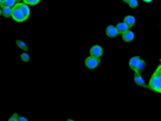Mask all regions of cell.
Segmentation results:
<instances>
[{
	"label": "cell",
	"mask_w": 161,
	"mask_h": 121,
	"mask_svg": "<svg viewBox=\"0 0 161 121\" xmlns=\"http://www.w3.org/2000/svg\"><path fill=\"white\" fill-rule=\"evenodd\" d=\"M21 1H23V0H17V2H21Z\"/></svg>",
	"instance_id": "obj_24"
},
{
	"label": "cell",
	"mask_w": 161,
	"mask_h": 121,
	"mask_svg": "<svg viewBox=\"0 0 161 121\" xmlns=\"http://www.w3.org/2000/svg\"><path fill=\"white\" fill-rule=\"evenodd\" d=\"M147 88L161 94V64L158 66L154 72V74L151 75L150 79H149V84L147 85Z\"/></svg>",
	"instance_id": "obj_1"
},
{
	"label": "cell",
	"mask_w": 161,
	"mask_h": 121,
	"mask_svg": "<svg viewBox=\"0 0 161 121\" xmlns=\"http://www.w3.org/2000/svg\"><path fill=\"white\" fill-rule=\"evenodd\" d=\"M123 1H124L125 4H128V2H129V1H130V0H123Z\"/></svg>",
	"instance_id": "obj_21"
},
{
	"label": "cell",
	"mask_w": 161,
	"mask_h": 121,
	"mask_svg": "<svg viewBox=\"0 0 161 121\" xmlns=\"http://www.w3.org/2000/svg\"><path fill=\"white\" fill-rule=\"evenodd\" d=\"M28 119H27L26 117H18V121H27Z\"/></svg>",
	"instance_id": "obj_20"
},
{
	"label": "cell",
	"mask_w": 161,
	"mask_h": 121,
	"mask_svg": "<svg viewBox=\"0 0 161 121\" xmlns=\"http://www.w3.org/2000/svg\"><path fill=\"white\" fill-rule=\"evenodd\" d=\"M147 66V63L145 59H140V61L138 62V65H137V67H136L135 70V73H138V74H141V72H143V70H145V67Z\"/></svg>",
	"instance_id": "obj_12"
},
{
	"label": "cell",
	"mask_w": 161,
	"mask_h": 121,
	"mask_svg": "<svg viewBox=\"0 0 161 121\" xmlns=\"http://www.w3.org/2000/svg\"><path fill=\"white\" fill-rule=\"evenodd\" d=\"M41 0H23V2L27 4H29V6H35L40 2Z\"/></svg>",
	"instance_id": "obj_16"
},
{
	"label": "cell",
	"mask_w": 161,
	"mask_h": 121,
	"mask_svg": "<svg viewBox=\"0 0 161 121\" xmlns=\"http://www.w3.org/2000/svg\"><path fill=\"white\" fill-rule=\"evenodd\" d=\"M20 57H21L22 62L28 63L30 61V56H29V54H28V53H22V54L20 55Z\"/></svg>",
	"instance_id": "obj_18"
},
{
	"label": "cell",
	"mask_w": 161,
	"mask_h": 121,
	"mask_svg": "<svg viewBox=\"0 0 161 121\" xmlns=\"http://www.w3.org/2000/svg\"><path fill=\"white\" fill-rule=\"evenodd\" d=\"M106 35L108 37H116L119 34L117 31V29H116V26H113V24H109V26L106 28Z\"/></svg>",
	"instance_id": "obj_5"
},
{
	"label": "cell",
	"mask_w": 161,
	"mask_h": 121,
	"mask_svg": "<svg viewBox=\"0 0 161 121\" xmlns=\"http://www.w3.org/2000/svg\"><path fill=\"white\" fill-rule=\"evenodd\" d=\"M16 4H17V0H4V2H2V6L12 8Z\"/></svg>",
	"instance_id": "obj_15"
},
{
	"label": "cell",
	"mask_w": 161,
	"mask_h": 121,
	"mask_svg": "<svg viewBox=\"0 0 161 121\" xmlns=\"http://www.w3.org/2000/svg\"><path fill=\"white\" fill-rule=\"evenodd\" d=\"M0 6H2V0H0Z\"/></svg>",
	"instance_id": "obj_23"
},
{
	"label": "cell",
	"mask_w": 161,
	"mask_h": 121,
	"mask_svg": "<svg viewBox=\"0 0 161 121\" xmlns=\"http://www.w3.org/2000/svg\"><path fill=\"white\" fill-rule=\"evenodd\" d=\"M20 10L22 11V13L24 15L27 19L30 17V8H29V4H24V2H21L20 4Z\"/></svg>",
	"instance_id": "obj_9"
},
{
	"label": "cell",
	"mask_w": 161,
	"mask_h": 121,
	"mask_svg": "<svg viewBox=\"0 0 161 121\" xmlns=\"http://www.w3.org/2000/svg\"><path fill=\"white\" fill-rule=\"evenodd\" d=\"M84 63H85V66L87 67L88 70H94V68H96V67L99 65V63H100V57H95V56L89 55L88 57L85 59Z\"/></svg>",
	"instance_id": "obj_3"
},
{
	"label": "cell",
	"mask_w": 161,
	"mask_h": 121,
	"mask_svg": "<svg viewBox=\"0 0 161 121\" xmlns=\"http://www.w3.org/2000/svg\"><path fill=\"white\" fill-rule=\"evenodd\" d=\"M138 0H130V1H129L128 2V6L130 8H131V9H135V8H137L138 7Z\"/></svg>",
	"instance_id": "obj_17"
},
{
	"label": "cell",
	"mask_w": 161,
	"mask_h": 121,
	"mask_svg": "<svg viewBox=\"0 0 161 121\" xmlns=\"http://www.w3.org/2000/svg\"><path fill=\"white\" fill-rule=\"evenodd\" d=\"M89 55L95 57H100L103 55V48L100 45H93L89 50Z\"/></svg>",
	"instance_id": "obj_4"
},
{
	"label": "cell",
	"mask_w": 161,
	"mask_h": 121,
	"mask_svg": "<svg viewBox=\"0 0 161 121\" xmlns=\"http://www.w3.org/2000/svg\"><path fill=\"white\" fill-rule=\"evenodd\" d=\"M139 61H140L139 56H134V57H131V59H129V67H130V70H135Z\"/></svg>",
	"instance_id": "obj_11"
},
{
	"label": "cell",
	"mask_w": 161,
	"mask_h": 121,
	"mask_svg": "<svg viewBox=\"0 0 161 121\" xmlns=\"http://www.w3.org/2000/svg\"><path fill=\"white\" fill-rule=\"evenodd\" d=\"M2 15V9H1V7H0V15Z\"/></svg>",
	"instance_id": "obj_22"
},
{
	"label": "cell",
	"mask_w": 161,
	"mask_h": 121,
	"mask_svg": "<svg viewBox=\"0 0 161 121\" xmlns=\"http://www.w3.org/2000/svg\"><path fill=\"white\" fill-rule=\"evenodd\" d=\"M1 9H2V15L6 17V18H10L11 15H12V8L1 6Z\"/></svg>",
	"instance_id": "obj_13"
},
{
	"label": "cell",
	"mask_w": 161,
	"mask_h": 121,
	"mask_svg": "<svg viewBox=\"0 0 161 121\" xmlns=\"http://www.w3.org/2000/svg\"><path fill=\"white\" fill-rule=\"evenodd\" d=\"M143 1H145V0H143Z\"/></svg>",
	"instance_id": "obj_27"
},
{
	"label": "cell",
	"mask_w": 161,
	"mask_h": 121,
	"mask_svg": "<svg viewBox=\"0 0 161 121\" xmlns=\"http://www.w3.org/2000/svg\"><path fill=\"white\" fill-rule=\"evenodd\" d=\"M134 81L138 86H141V87H146L147 88V84L145 83V79L143 78L141 74L135 73V76H134Z\"/></svg>",
	"instance_id": "obj_7"
},
{
	"label": "cell",
	"mask_w": 161,
	"mask_h": 121,
	"mask_svg": "<svg viewBox=\"0 0 161 121\" xmlns=\"http://www.w3.org/2000/svg\"><path fill=\"white\" fill-rule=\"evenodd\" d=\"M124 22L127 24V26H129V28H131V26H135V23H136V18L134 17V15H126L124 18Z\"/></svg>",
	"instance_id": "obj_8"
},
{
	"label": "cell",
	"mask_w": 161,
	"mask_h": 121,
	"mask_svg": "<svg viewBox=\"0 0 161 121\" xmlns=\"http://www.w3.org/2000/svg\"><path fill=\"white\" fill-rule=\"evenodd\" d=\"M18 117H19V114H17V112H15V114L9 118V121H18Z\"/></svg>",
	"instance_id": "obj_19"
},
{
	"label": "cell",
	"mask_w": 161,
	"mask_h": 121,
	"mask_svg": "<svg viewBox=\"0 0 161 121\" xmlns=\"http://www.w3.org/2000/svg\"><path fill=\"white\" fill-rule=\"evenodd\" d=\"M20 4H21V2H17V4L12 7V15H11V18L17 22H23L27 20L24 15H23L22 11L20 10Z\"/></svg>",
	"instance_id": "obj_2"
},
{
	"label": "cell",
	"mask_w": 161,
	"mask_h": 121,
	"mask_svg": "<svg viewBox=\"0 0 161 121\" xmlns=\"http://www.w3.org/2000/svg\"><path fill=\"white\" fill-rule=\"evenodd\" d=\"M4 0H2V2H4Z\"/></svg>",
	"instance_id": "obj_26"
},
{
	"label": "cell",
	"mask_w": 161,
	"mask_h": 121,
	"mask_svg": "<svg viewBox=\"0 0 161 121\" xmlns=\"http://www.w3.org/2000/svg\"><path fill=\"white\" fill-rule=\"evenodd\" d=\"M159 62H160V64H161V59H159Z\"/></svg>",
	"instance_id": "obj_25"
},
{
	"label": "cell",
	"mask_w": 161,
	"mask_h": 121,
	"mask_svg": "<svg viewBox=\"0 0 161 121\" xmlns=\"http://www.w3.org/2000/svg\"><path fill=\"white\" fill-rule=\"evenodd\" d=\"M16 44H17V46H18L19 48H21L22 51H24V52H27L28 51V45H27L23 41H21V40H17L16 41Z\"/></svg>",
	"instance_id": "obj_14"
},
{
	"label": "cell",
	"mask_w": 161,
	"mask_h": 121,
	"mask_svg": "<svg viewBox=\"0 0 161 121\" xmlns=\"http://www.w3.org/2000/svg\"><path fill=\"white\" fill-rule=\"evenodd\" d=\"M121 37L125 42H131L134 39H135V33L130 31V30H127L126 32H124L121 34Z\"/></svg>",
	"instance_id": "obj_6"
},
{
	"label": "cell",
	"mask_w": 161,
	"mask_h": 121,
	"mask_svg": "<svg viewBox=\"0 0 161 121\" xmlns=\"http://www.w3.org/2000/svg\"><path fill=\"white\" fill-rule=\"evenodd\" d=\"M116 29H117L118 33H120V34H123L124 32H126L127 30H129L130 28H129L126 23H125L124 21L123 22H119V23H117V26H116Z\"/></svg>",
	"instance_id": "obj_10"
}]
</instances>
